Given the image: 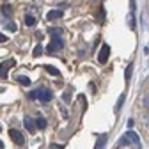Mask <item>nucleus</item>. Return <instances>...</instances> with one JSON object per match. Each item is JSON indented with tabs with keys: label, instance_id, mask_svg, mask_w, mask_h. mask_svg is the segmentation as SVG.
<instances>
[{
	"label": "nucleus",
	"instance_id": "f257e3e1",
	"mask_svg": "<svg viewBox=\"0 0 149 149\" xmlns=\"http://www.w3.org/2000/svg\"><path fill=\"white\" fill-rule=\"evenodd\" d=\"M126 144H133L135 147H139L140 149V139H139V135L135 133V132H126L124 135H123V139L117 142V146H126Z\"/></svg>",
	"mask_w": 149,
	"mask_h": 149
},
{
	"label": "nucleus",
	"instance_id": "f03ea898",
	"mask_svg": "<svg viewBox=\"0 0 149 149\" xmlns=\"http://www.w3.org/2000/svg\"><path fill=\"white\" fill-rule=\"evenodd\" d=\"M62 48H64V39H62L61 36H55V37H52V43L48 45L46 52H48V53H53V52L62 50Z\"/></svg>",
	"mask_w": 149,
	"mask_h": 149
},
{
	"label": "nucleus",
	"instance_id": "7ed1b4c3",
	"mask_svg": "<svg viewBox=\"0 0 149 149\" xmlns=\"http://www.w3.org/2000/svg\"><path fill=\"white\" fill-rule=\"evenodd\" d=\"M52 98H53L52 91H48V89H37V100H41L43 103H48V101H52Z\"/></svg>",
	"mask_w": 149,
	"mask_h": 149
},
{
	"label": "nucleus",
	"instance_id": "20e7f679",
	"mask_svg": "<svg viewBox=\"0 0 149 149\" xmlns=\"http://www.w3.org/2000/svg\"><path fill=\"white\" fill-rule=\"evenodd\" d=\"M9 137L13 139V142L16 144V146H23L25 144V139H23V135L18 132V130H9Z\"/></svg>",
	"mask_w": 149,
	"mask_h": 149
},
{
	"label": "nucleus",
	"instance_id": "39448f33",
	"mask_svg": "<svg viewBox=\"0 0 149 149\" xmlns=\"http://www.w3.org/2000/svg\"><path fill=\"white\" fill-rule=\"evenodd\" d=\"M108 55H110V46L108 45H103L101 50H100V55H98V62L100 64H105L108 61Z\"/></svg>",
	"mask_w": 149,
	"mask_h": 149
},
{
	"label": "nucleus",
	"instance_id": "423d86ee",
	"mask_svg": "<svg viewBox=\"0 0 149 149\" xmlns=\"http://www.w3.org/2000/svg\"><path fill=\"white\" fill-rule=\"evenodd\" d=\"M14 64H16V61L11 59V61H6L2 66H0V78H6V77H7V71H9Z\"/></svg>",
	"mask_w": 149,
	"mask_h": 149
},
{
	"label": "nucleus",
	"instance_id": "0eeeda50",
	"mask_svg": "<svg viewBox=\"0 0 149 149\" xmlns=\"http://www.w3.org/2000/svg\"><path fill=\"white\" fill-rule=\"evenodd\" d=\"M62 14H64V11L55 9V11H50V13L46 14V18H48L50 22H53V20H59V18H62Z\"/></svg>",
	"mask_w": 149,
	"mask_h": 149
},
{
	"label": "nucleus",
	"instance_id": "6e6552de",
	"mask_svg": "<svg viewBox=\"0 0 149 149\" xmlns=\"http://www.w3.org/2000/svg\"><path fill=\"white\" fill-rule=\"evenodd\" d=\"M25 128L29 130V133H34L36 132V124H34V121L30 117H25Z\"/></svg>",
	"mask_w": 149,
	"mask_h": 149
},
{
	"label": "nucleus",
	"instance_id": "1a4fd4ad",
	"mask_svg": "<svg viewBox=\"0 0 149 149\" xmlns=\"http://www.w3.org/2000/svg\"><path fill=\"white\" fill-rule=\"evenodd\" d=\"M124 100H126V96H124V94H121V96H119V100H117V103H116V107H114V112H116V116H117L119 112H121V107H123Z\"/></svg>",
	"mask_w": 149,
	"mask_h": 149
},
{
	"label": "nucleus",
	"instance_id": "9d476101",
	"mask_svg": "<svg viewBox=\"0 0 149 149\" xmlns=\"http://www.w3.org/2000/svg\"><path fill=\"white\" fill-rule=\"evenodd\" d=\"M34 124L39 128V130H45V128H46V119H45V117H37V119L34 121Z\"/></svg>",
	"mask_w": 149,
	"mask_h": 149
},
{
	"label": "nucleus",
	"instance_id": "9b49d317",
	"mask_svg": "<svg viewBox=\"0 0 149 149\" xmlns=\"http://www.w3.org/2000/svg\"><path fill=\"white\" fill-rule=\"evenodd\" d=\"M16 80L20 82L22 85H25V87H29V85H30V78H29V77H23V74H20V77H16Z\"/></svg>",
	"mask_w": 149,
	"mask_h": 149
},
{
	"label": "nucleus",
	"instance_id": "f8f14e48",
	"mask_svg": "<svg viewBox=\"0 0 149 149\" xmlns=\"http://www.w3.org/2000/svg\"><path fill=\"white\" fill-rule=\"evenodd\" d=\"M105 142H107V137H105V135H101V137H98V142H96V146H94V149H103V146H105Z\"/></svg>",
	"mask_w": 149,
	"mask_h": 149
},
{
	"label": "nucleus",
	"instance_id": "ddd939ff",
	"mask_svg": "<svg viewBox=\"0 0 149 149\" xmlns=\"http://www.w3.org/2000/svg\"><path fill=\"white\" fill-rule=\"evenodd\" d=\"M46 68V71L50 73V74H53V77H61V71L57 69V68H53V66H45Z\"/></svg>",
	"mask_w": 149,
	"mask_h": 149
},
{
	"label": "nucleus",
	"instance_id": "4468645a",
	"mask_svg": "<svg viewBox=\"0 0 149 149\" xmlns=\"http://www.w3.org/2000/svg\"><path fill=\"white\" fill-rule=\"evenodd\" d=\"M132 73H133V64H128L126 66V71H124V78L130 80V78H132Z\"/></svg>",
	"mask_w": 149,
	"mask_h": 149
},
{
	"label": "nucleus",
	"instance_id": "2eb2a0df",
	"mask_svg": "<svg viewBox=\"0 0 149 149\" xmlns=\"http://www.w3.org/2000/svg\"><path fill=\"white\" fill-rule=\"evenodd\" d=\"M2 14H4V16H11V14H13V7H11L9 4H4V6H2Z\"/></svg>",
	"mask_w": 149,
	"mask_h": 149
},
{
	"label": "nucleus",
	"instance_id": "dca6fc26",
	"mask_svg": "<svg viewBox=\"0 0 149 149\" xmlns=\"http://www.w3.org/2000/svg\"><path fill=\"white\" fill-rule=\"evenodd\" d=\"M128 27L130 29H135V16H133L132 11H130V16H128Z\"/></svg>",
	"mask_w": 149,
	"mask_h": 149
},
{
	"label": "nucleus",
	"instance_id": "f3484780",
	"mask_svg": "<svg viewBox=\"0 0 149 149\" xmlns=\"http://www.w3.org/2000/svg\"><path fill=\"white\" fill-rule=\"evenodd\" d=\"M25 23H27L29 27H32V25H36V18H34L32 14H27V16H25Z\"/></svg>",
	"mask_w": 149,
	"mask_h": 149
},
{
	"label": "nucleus",
	"instance_id": "a211bd4d",
	"mask_svg": "<svg viewBox=\"0 0 149 149\" xmlns=\"http://www.w3.org/2000/svg\"><path fill=\"white\" fill-rule=\"evenodd\" d=\"M32 53H34V57H41V55H43V48L37 45V46L34 48V52H32Z\"/></svg>",
	"mask_w": 149,
	"mask_h": 149
},
{
	"label": "nucleus",
	"instance_id": "6ab92c4d",
	"mask_svg": "<svg viewBox=\"0 0 149 149\" xmlns=\"http://www.w3.org/2000/svg\"><path fill=\"white\" fill-rule=\"evenodd\" d=\"M6 29H7L9 32H16V30H18V27H16L14 23H11V22H9V23H6Z\"/></svg>",
	"mask_w": 149,
	"mask_h": 149
},
{
	"label": "nucleus",
	"instance_id": "aec40b11",
	"mask_svg": "<svg viewBox=\"0 0 149 149\" xmlns=\"http://www.w3.org/2000/svg\"><path fill=\"white\" fill-rule=\"evenodd\" d=\"M52 36H62V29H50Z\"/></svg>",
	"mask_w": 149,
	"mask_h": 149
},
{
	"label": "nucleus",
	"instance_id": "412c9836",
	"mask_svg": "<svg viewBox=\"0 0 149 149\" xmlns=\"http://www.w3.org/2000/svg\"><path fill=\"white\" fill-rule=\"evenodd\" d=\"M144 108H149V92L144 96Z\"/></svg>",
	"mask_w": 149,
	"mask_h": 149
},
{
	"label": "nucleus",
	"instance_id": "4be33fe9",
	"mask_svg": "<svg viewBox=\"0 0 149 149\" xmlns=\"http://www.w3.org/2000/svg\"><path fill=\"white\" fill-rule=\"evenodd\" d=\"M62 100H64L66 103H69V101H71V96H69V92H64V94H62Z\"/></svg>",
	"mask_w": 149,
	"mask_h": 149
},
{
	"label": "nucleus",
	"instance_id": "5701e85b",
	"mask_svg": "<svg viewBox=\"0 0 149 149\" xmlns=\"http://www.w3.org/2000/svg\"><path fill=\"white\" fill-rule=\"evenodd\" d=\"M29 98H30V100H37V91H32V92H29Z\"/></svg>",
	"mask_w": 149,
	"mask_h": 149
},
{
	"label": "nucleus",
	"instance_id": "b1692460",
	"mask_svg": "<svg viewBox=\"0 0 149 149\" xmlns=\"http://www.w3.org/2000/svg\"><path fill=\"white\" fill-rule=\"evenodd\" d=\"M48 149H64V146H61V144H52Z\"/></svg>",
	"mask_w": 149,
	"mask_h": 149
},
{
	"label": "nucleus",
	"instance_id": "393cba45",
	"mask_svg": "<svg viewBox=\"0 0 149 149\" xmlns=\"http://www.w3.org/2000/svg\"><path fill=\"white\" fill-rule=\"evenodd\" d=\"M6 41H7V37H6L2 32H0V43H6Z\"/></svg>",
	"mask_w": 149,
	"mask_h": 149
},
{
	"label": "nucleus",
	"instance_id": "a878e982",
	"mask_svg": "<svg viewBox=\"0 0 149 149\" xmlns=\"http://www.w3.org/2000/svg\"><path fill=\"white\" fill-rule=\"evenodd\" d=\"M133 124H135V121H133V119H130V121H128V128H130V130L133 128Z\"/></svg>",
	"mask_w": 149,
	"mask_h": 149
},
{
	"label": "nucleus",
	"instance_id": "bb28decb",
	"mask_svg": "<svg viewBox=\"0 0 149 149\" xmlns=\"http://www.w3.org/2000/svg\"><path fill=\"white\" fill-rule=\"evenodd\" d=\"M2 147H4V142H2V140H0V149H2Z\"/></svg>",
	"mask_w": 149,
	"mask_h": 149
},
{
	"label": "nucleus",
	"instance_id": "cd10ccee",
	"mask_svg": "<svg viewBox=\"0 0 149 149\" xmlns=\"http://www.w3.org/2000/svg\"><path fill=\"white\" fill-rule=\"evenodd\" d=\"M146 52H147V53H149V46H147V48H146Z\"/></svg>",
	"mask_w": 149,
	"mask_h": 149
},
{
	"label": "nucleus",
	"instance_id": "c85d7f7f",
	"mask_svg": "<svg viewBox=\"0 0 149 149\" xmlns=\"http://www.w3.org/2000/svg\"><path fill=\"white\" fill-rule=\"evenodd\" d=\"M0 130H2V126H0Z\"/></svg>",
	"mask_w": 149,
	"mask_h": 149
}]
</instances>
